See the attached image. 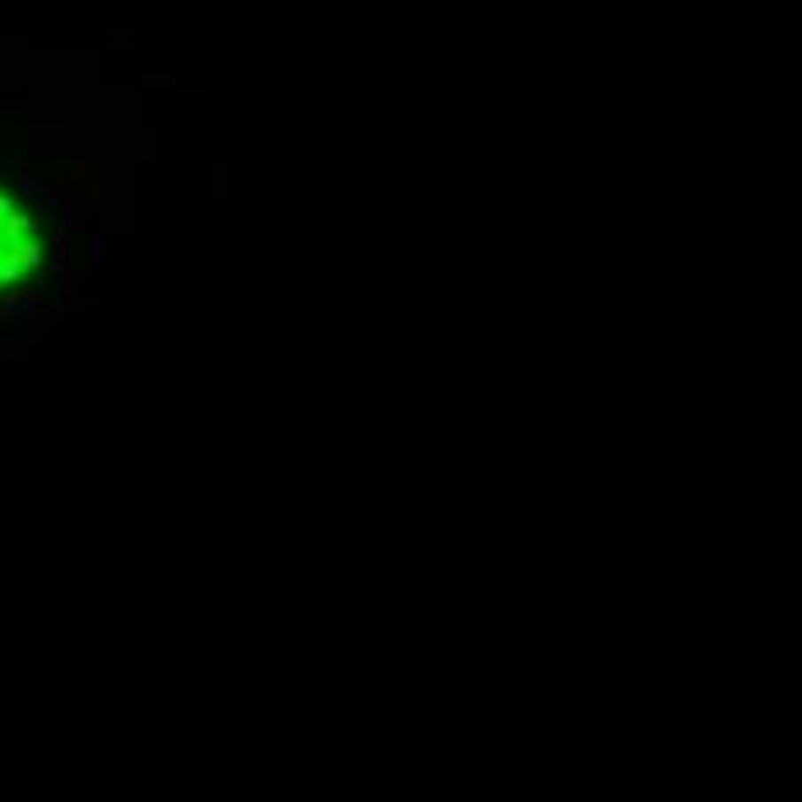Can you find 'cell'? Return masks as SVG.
Masks as SVG:
<instances>
[{
    "label": "cell",
    "instance_id": "obj_1",
    "mask_svg": "<svg viewBox=\"0 0 802 802\" xmlns=\"http://www.w3.org/2000/svg\"><path fill=\"white\" fill-rule=\"evenodd\" d=\"M37 263H42V240L33 213L0 190V291L19 286Z\"/></svg>",
    "mask_w": 802,
    "mask_h": 802
}]
</instances>
